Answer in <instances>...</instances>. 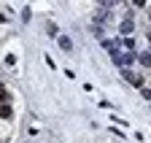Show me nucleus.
Returning <instances> with one entry per match:
<instances>
[{
    "label": "nucleus",
    "mask_w": 151,
    "mask_h": 143,
    "mask_svg": "<svg viewBox=\"0 0 151 143\" xmlns=\"http://www.w3.org/2000/svg\"><path fill=\"white\" fill-rule=\"evenodd\" d=\"M122 76H124V78H127V81H129L132 86H138V89L143 86V78H140V76H135V73H132L129 68H122Z\"/></svg>",
    "instance_id": "f257e3e1"
},
{
    "label": "nucleus",
    "mask_w": 151,
    "mask_h": 143,
    "mask_svg": "<svg viewBox=\"0 0 151 143\" xmlns=\"http://www.w3.org/2000/svg\"><path fill=\"white\" fill-rule=\"evenodd\" d=\"M138 60H140V65L151 68V54H148V51H140V54H138Z\"/></svg>",
    "instance_id": "f03ea898"
},
{
    "label": "nucleus",
    "mask_w": 151,
    "mask_h": 143,
    "mask_svg": "<svg viewBox=\"0 0 151 143\" xmlns=\"http://www.w3.org/2000/svg\"><path fill=\"white\" fill-rule=\"evenodd\" d=\"M132 30H135V24H132V19H124V22H122V32H124V35H129Z\"/></svg>",
    "instance_id": "7ed1b4c3"
},
{
    "label": "nucleus",
    "mask_w": 151,
    "mask_h": 143,
    "mask_svg": "<svg viewBox=\"0 0 151 143\" xmlns=\"http://www.w3.org/2000/svg\"><path fill=\"white\" fill-rule=\"evenodd\" d=\"M60 46H62L65 51H73V43H70V38H68V35H62V38H60Z\"/></svg>",
    "instance_id": "20e7f679"
},
{
    "label": "nucleus",
    "mask_w": 151,
    "mask_h": 143,
    "mask_svg": "<svg viewBox=\"0 0 151 143\" xmlns=\"http://www.w3.org/2000/svg\"><path fill=\"white\" fill-rule=\"evenodd\" d=\"M103 49H108L111 54H113V51H116V41H103Z\"/></svg>",
    "instance_id": "39448f33"
},
{
    "label": "nucleus",
    "mask_w": 151,
    "mask_h": 143,
    "mask_svg": "<svg viewBox=\"0 0 151 143\" xmlns=\"http://www.w3.org/2000/svg\"><path fill=\"white\" fill-rule=\"evenodd\" d=\"M0 116H3V119L11 116V108H8V105H0Z\"/></svg>",
    "instance_id": "423d86ee"
},
{
    "label": "nucleus",
    "mask_w": 151,
    "mask_h": 143,
    "mask_svg": "<svg viewBox=\"0 0 151 143\" xmlns=\"http://www.w3.org/2000/svg\"><path fill=\"white\" fill-rule=\"evenodd\" d=\"M122 46H124V49H135V41H132V38H124Z\"/></svg>",
    "instance_id": "0eeeda50"
},
{
    "label": "nucleus",
    "mask_w": 151,
    "mask_h": 143,
    "mask_svg": "<svg viewBox=\"0 0 151 143\" xmlns=\"http://www.w3.org/2000/svg\"><path fill=\"white\" fill-rule=\"evenodd\" d=\"M140 95H143L146 100H151V89H140Z\"/></svg>",
    "instance_id": "6e6552de"
},
{
    "label": "nucleus",
    "mask_w": 151,
    "mask_h": 143,
    "mask_svg": "<svg viewBox=\"0 0 151 143\" xmlns=\"http://www.w3.org/2000/svg\"><path fill=\"white\" fill-rule=\"evenodd\" d=\"M100 3H103V6H113V3H116V0H100Z\"/></svg>",
    "instance_id": "1a4fd4ad"
}]
</instances>
